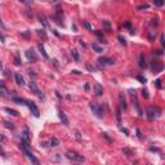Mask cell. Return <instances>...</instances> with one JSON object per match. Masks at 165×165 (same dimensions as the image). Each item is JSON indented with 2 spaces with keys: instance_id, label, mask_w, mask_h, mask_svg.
<instances>
[{
  "instance_id": "6da1fadb",
  "label": "cell",
  "mask_w": 165,
  "mask_h": 165,
  "mask_svg": "<svg viewBox=\"0 0 165 165\" xmlns=\"http://www.w3.org/2000/svg\"><path fill=\"white\" fill-rule=\"evenodd\" d=\"M160 114H161V110H160L159 107L150 106V107H147V108H146V115H147V117H148L150 120H154V119L159 117V116H160Z\"/></svg>"
},
{
  "instance_id": "7a4b0ae2",
  "label": "cell",
  "mask_w": 165,
  "mask_h": 165,
  "mask_svg": "<svg viewBox=\"0 0 165 165\" xmlns=\"http://www.w3.org/2000/svg\"><path fill=\"white\" fill-rule=\"evenodd\" d=\"M89 107H90V110L93 111V114L97 116V117H99V119H102L103 117V110H102V107L98 105V103H95V102H90L89 103Z\"/></svg>"
},
{
  "instance_id": "3957f363",
  "label": "cell",
  "mask_w": 165,
  "mask_h": 165,
  "mask_svg": "<svg viewBox=\"0 0 165 165\" xmlns=\"http://www.w3.org/2000/svg\"><path fill=\"white\" fill-rule=\"evenodd\" d=\"M66 157H67L68 160L77 161V162H84V161H85L84 156H81V155H79V154H76V152H74V151H67V152H66Z\"/></svg>"
},
{
  "instance_id": "277c9868",
  "label": "cell",
  "mask_w": 165,
  "mask_h": 165,
  "mask_svg": "<svg viewBox=\"0 0 165 165\" xmlns=\"http://www.w3.org/2000/svg\"><path fill=\"white\" fill-rule=\"evenodd\" d=\"M26 105H27V107L30 108L31 114H32L35 117H39V116H40V111H39L37 106L35 105V103H34L32 101H27V99H26Z\"/></svg>"
},
{
  "instance_id": "5b68a950",
  "label": "cell",
  "mask_w": 165,
  "mask_h": 165,
  "mask_svg": "<svg viewBox=\"0 0 165 165\" xmlns=\"http://www.w3.org/2000/svg\"><path fill=\"white\" fill-rule=\"evenodd\" d=\"M29 87H30V89H31V92L35 94V95H37L39 98H41V99H44V94L41 93V90H39V88L36 87V84L34 81H30V84H29Z\"/></svg>"
},
{
  "instance_id": "8992f818",
  "label": "cell",
  "mask_w": 165,
  "mask_h": 165,
  "mask_svg": "<svg viewBox=\"0 0 165 165\" xmlns=\"http://www.w3.org/2000/svg\"><path fill=\"white\" fill-rule=\"evenodd\" d=\"M151 67H152V71L157 74V72L162 71V68H164V65L161 63V62H157V61H152V62H151Z\"/></svg>"
},
{
  "instance_id": "52a82bcc",
  "label": "cell",
  "mask_w": 165,
  "mask_h": 165,
  "mask_svg": "<svg viewBox=\"0 0 165 165\" xmlns=\"http://www.w3.org/2000/svg\"><path fill=\"white\" fill-rule=\"evenodd\" d=\"M98 63L101 66H106V65H114L115 61L111 58H107V57H101V58H98Z\"/></svg>"
},
{
  "instance_id": "ba28073f",
  "label": "cell",
  "mask_w": 165,
  "mask_h": 165,
  "mask_svg": "<svg viewBox=\"0 0 165 165\" xmlns=\"http://www.w3.org/2000/svg\"><path fill=\"white\" fill-rule=\"evenodd\" d=\"M26 57H27V59H29L30 62H36V61H37V56H36V53L34 52V49H27V50H26Z\"/></svg>"
},
{
  "instance_id": "9c48e42d",
  "label": "cell",
  "mask_w": 165,
  "mask_h": 165,
  "mask_svg": "<svg viewBox=\"0 0 165 165\" xmlns=\"http://www.w3.org/2000/svg\"><path fill=\"white\" fill-rule=\"evenodd\" d=\"M119 102H120L121 110L125 111V110L128 108V105H127V99H125V95H124V93H120V94H119Z\"/></svg>"
},
{
  "instance_id": "30bf717a",
  "label": "cell",
  "mask_w": 165,
  "mask_h": 165,
  "mask_svg": "<svg viewBox=\"0 0 165 165\" xmlns=\"http://www.w3.org/2000/svg\"><path fill=\"white\" fill-rule=\"evenodd\" d=\"M58 117H59V120L62 121V124H63V125H66V127H68V125H70L68 117L66 116V114H65L63 111H59V112H58Z\"/></svg>"
},
{
  "instance_id": "8fae6325",
  "label": "cell",
  "mask_w": 165,
  "mask_h": 165,
  "mask_svg": "<svg viewBox=\"0 0 165 165\" xmlns=\"http://www.w3.org/2000/svg\"><path fill=\"white\" fill-rule=\"evenodd\" d=\"M14 79H16V82H17L18 85H25V79H23V76L21 75L19 72L14 74Z\"/></svg>"
},
{
  "instance_id": "7c38bea8",
  "label": "cell",
  "mask_w": 165,
  "mask_h": 165,
  "mask_svg": "<svg viewBox=\"0 0 165 165\" xmlns=\"http://www.w3.org/2000/svg\"><path fill=\"white\" fill-rule=\"evenodd\" d=\"M21 139L30 143V132H29V128H27V127L23 129V133H22V135H21Z\"/></svg>"
},
{
  "instance_id": "4fadbf2b",
  "label": "cell",
  "mask_w": 165,
  "mask_h": 165,
  "mask_svg": "<svg viewBox=\"0 0 165 165\" xmlns=\"http://www.w3.org/2000/svg\"><path fill=\"white\" fill-rule=\"evenodd\" d=\"M9 92L7 90L5 85H0V95L4 97V98H10V94H8Z\"/></svg>"
},
{
  "instance_id": "5bb4252c",
  "label": "cell",
  "mask_w": 165,
  "mask_h": 165,
  "mask_svg": "<svg viewBox=\"0 0 165 165\" xmlns=\"http://www.w3.org/2000/svg\"><path fill=\"white\" fill-rule=\"evenodd\" d=\"M94 93H95L98 97L103 94V88H102L101 84H98V82H95V84H94Z\"/></svg>"
},
{
  "instance_id": "9a60e30c",
  "label": "cell",
  "mask_w": 165,
  "mask_h": 165,
  "mask_svg": "<svg viewBox=\"0 0 165 165\" xmlns=\"http://www.w3.org/2000/svg\"><path fill=\"white\" fill-rule=\"evenodd\" d=\"M139 67H141V68H146V67H147L146 58H144L143 54H141V57H139Z\"/></svg>"
},
{
  "instance_id": "2e32d148",
  "label": "cell",
  "mask_w": 165,
  "mask_h": 165,
  "mask_svg": "<svg viewBox=\"0 0 165 165\" xmlns=\"http://www.w3.org/2000/svg\"><path fill=\"white\" fill-rule=\"evenodd\" d=\"M37 48H39V50H40L41 56H43L45 59H48V58H49V56L47 54V52H45V49H44V45H43V44H39V47H37Z\"/></svg>"
},
{
  "instance_id": "e0dca14e",
  "label": "cell",
  "mask_w": 165,
  "mask_h": 165,
  "mask_svg": "<svg viewBox=\"0 0 165 165\" xmlns=\"http://www.w3.org/2000/svg\"><path fill=\"white\" fill-rule=\"evenodd\" d=\"M3 110H4V112H7V114H9V115H12V116H18V112H17L16 110H13V108H8V107H4Z\"/></svg>"
},
{
  "instance_id": "ac0fdd59",
  "label": "cell",
  "mask_w": 165,
  "mask_h": 165,
  "mask_svg": "<svg viewBox=\"0 0 165 165\" xmlns=\"http://www.w3.org/2000/svg\"><path fill=\"white\" fill-rule=\"evenodd\" d=\"M12 101L18 103V105H26V99H22V98H18V97H12Z\"/></svg>"
},
{
  "instance_id": "d6986e66",
  "label": "cell",
  "mask_w": 165,
  "mask_h": 165,
  "mask_svg": "<svg viewBox=\"0 0 165 165\" xmlns=\"http://www.w3.org/2000/svg\"><path fill=\"white\" fill-rule=\"evenodd\" d=\"M21 63H22V61H21V56H19V53H16L14 54V65L16 66H21Z\"/></svg>"
},
{
  "instance_id": "ffe728a7",
  "label": "cell",
  "mask_w": 165,
  "mask_h": 165,
  "mask_svg": "<svg viewBox=\"0 0 165 165\" xmlns=\"http://www.w3.org/2000/svg\"><path fill=\"white\" fill-rule=\"evenodd\" d=\"M122 154L125 155L127 157H130V156H133L134 154H133V151L130 150V148H128V147H125V148H122Z\"/></svg>"
},
{
  "instance_id": "44dd1931",
  "label": "cell",
  "mask_w": 165,
  "mask_h": 165,
  "mask_svg": "<svg viewBox=\"0 0 165 165\" xmlns=\"http://www.w3.org/2000/svg\"><path fill=\"white\" fill-rule=\"evenodd\" d=\"M71 56H72L74 61H76V62L80 59V54H79V52H77L76 49H72V50H71Z\"/></svg>"
},
{
  "instance_id": "7402d4cb",
  "label": "cell",
  "mask_w": 165,
  "mask_h": 165,
  "mask_svg": "<svg viewBox=\"0 0 165 165\" xmlns=\"http://www.w3.org/2000/svg\"><path fill=\"white\" fill-rule=\"evenodd\" d=\"M39 21H40V23L43 25L44 27L48 26V22H47V19H45V16H44V14H40V16H39Z\"/></svg>"
},
{
  "instance_id": "603a6c76",
  "label": "cell",
  "mask_w": 165,
  "mask_h": 165,
  "mask_svg": "<svg viewBox=\"0 0 165 165\" xmlns=\"http://www.w3.org/2000/svg\"><path fill=\"white\" fill-rule=\"evenodd\" d=\"M58 144H59V141H58L57 138H54V137H53V138L50 139V142H49V146H50V147H57Z\"/></svg>"
},
{
  "instance_id": "cb8c5ba5",
  "label": "cell",
  "mask_w": 165,
  "mask_h": 165,
  "mask_svg": "<svg viewBox=\"0 0 165 165\" xmlns=\"http://www.w3.org/2000/svg\"><path fill=\"white\" fill-rule=\"evenodd\" d=\"M133 101H134V106H135V108H137V112H138V115H139V116H142L143 114H142V111H141V108H139V103H138L137 98L134 97V98H133Z\"/></svg>"
},
{
  "instance_id": "d4e9b609",
  "label": "cell",
  "mask_w": 165,
  "mask_h": 165,
  "mask_svg": "<svg viewBox=\"0 0 165 165\" xmlns=\"http://www.w3.org/2000/svg\"><path fill=\"white\" fill-rule=\"evenodd\" d=\"M92 48H93L97 53H102V52H103V48H101L97 43H93V44H92Z\"/></svg>"
},
{
  "instance_id": "484cf974",
  "label": "cell",
  "mask_w": 165,
  "mask_h": 165,
  "mask_svg": "<svg viewBox=\"0 0 165 165\" xmlns=\"http://www.w3.org/2000/svg\"><path fill=\"white\" fill-rule=\"evenodd\" d=\"M116 119H117L119 125H121V110L120 108H116Z\"/></svg>"
},
{
  "instance_id": "4316f807",
  "label": "cell",
  "mask_w": 165,
  "mask_h": 165,
  "mask_svg": "<svg viewBox=\"0 0 165 165\" xmlns=\"http://www.w3.org/2000/svg\"><path fill=\"white\" fill-rule=\"evenodd\" d=\"M82 25H84V27H85L88 31H93V27L90 26V23L88 22V21H82Z\"/></svg>"
},
{
  "instance_id": "83f0119b",
  "label": "cell",
  "mask_w": 165,
  "mask_h": 165,
  "mask_svg": "<svg viewBox=\"0 0 165 165\" xmlns=\"http://www.w3.org/2000/svg\"><path fill=\"white\" fill-rule=\"evenodd\" d=\"M4 125H5V128H8V129H10V130H13V129H14V125H13V122H9V121H4Z\"/></svg>"
},
{
  "instance_id": "f1b7e54d",
  "label": "cell",
  "mask_w": 165,
  "mask_h": 165,
  "mask_svg": "<svg viewBox=\"0 0 165 165\" xmlns=\"http://www.w3.org/2000/svg\"><path fill=\"white\" fill-rule=\"evenodd\" d=\"M150 25H151L152 27H156V26L159 25V18H152L151 22H150Z\"/></svg>"
},
{
  "instance_id": "f546056e",
  "label": "cell",
  "mask_w": 165,
  "mask_h": 165,
  "mask_svg": "<svg viewBox=\"0 0 165 165\" xmlns=\"http://www.w3.org/2000/svg\"><path fill=\"white\" fill-rule=\"evenodd\" d=\"M155 37H156V31H150V32H148V39H150L151 41H154Z\"/></svg>"
},
{
  "instance_id": "4dcf8cb0",
  "label": "cell",
  "mask_w": 165,
  "mask_h": 165,
  "mask_svg": "<svg viewBox=\"0 0 165 165\" xmlns=\"http://www.w3.org/2000/svg\"><path fill=\"white\" fill-rule=\"evenodd\" d=\"M117 40L120 41V44H121V45H124V47H125V45H127V40H125V39H124L122 36H117Z\"/></svg>"
},
{
  "instance_id": "1f68e13d",
  "label": "cell",
  "mask_w": 165,
  "mask_h": 165,
  "mask_svg": "<svg viewBox=\"0 0 165 165\" xmlns=\"http://www.w3.org/2000/svg\"><path fill=\"white\" fill-rule=\"evenodd\" d=\"M154 4L156 7H162L164 5V0H154Z\"/></svg>"
},
{
  "instance_id": "d6a6232c",
  "label": "cell",
  "mask_w": 165,
  "mask_h": 165,
  "mask_svg": "<svg viewBox=\"0 0 165 165\" xmlns=\"http://www.w3.org/2000/svg\"><path fill=\"white\" fill-rule=\"evenodd\" d=\"M155 85H156V88H159V89L162 88V85H161V80H160V79H156V80H155Z\"/></svg>"
},
{
  "instance_id": "836d02e7",
  "label": "cell",
  "mask_w": 165,
  "mask_h": 165,
  "mask_svg": "<svg viewBox=\"0 0 165 165\" xmlns=\"http://www.w3.org/2000/svg\"><path fill=\"white\" fill-rule=\"evenodd\" d=\"M102 137H103V138H105V139H106L107 142H110V143L112 142V139H111V138L108 137V134H107V133H102Z\"/></svg>"
},
{
  "instance_id": "e575fe53",
  "label": "cell",
  "mask_w": 165,
  "mask_h": 165,
  "mask_svg": "<svg viewBox=\"0 0 165 165\" xmlns=\"http://www.w3.org/2000/svg\"><path fill=\"white\" fill-rule=\"evenodd\" d=\"M137 80H139L141 82H143V84L146 82V77H143L142 75H137Z\"/></svg>"
},
{
  "instance_id": "d590c367",
  "label": "cell",
  "mask_w": 165,
  "mask_h": 165,
  "mask_svg": "<svg viewBox=\"0 0 165 165\" xmlns=\"http://www.w3.org/2000/svg\"><path fill=\"white\" fill-rule=\"evenodd\" d=\"M103 26H105L107 30H111V25H110L108 21H103Z\"/></svg>"
},
{
  "instance_id": "8d00e7d4",
  "label": "cell",
  "mask_w": 165,
  "mask_h": 165,
  "mask_svg": "<svg viewBox=\"0 0 165 165\" xmlns=\"http://www.w3.org/2000/svg\"><path fill=\"white\" fill-rule=\"evenodd\" d=\"M142 94H143V97H144V98H148V97H150V94H148V90H147V89H143V90H142Z\"/></svg>"
},
{
  "instance_id": "74e56055",
  "label": "cell",
  "mask_w": 165,
  "mask_h": 165,
  "mask_svg": "<svg viewBox=\"0 0 165 165\" xmlns=\"http://www.w3.org/2000/svg\"><path fill=\"white\" fill-rule=\"evenodd\" d=\"M19 2L22 3V4H27V5H29V4H31V3L34 2V0H19Z\"/></svg>"
},
{
  "instance_id": "f35d334b",
  "label": "cell",
  "mask_w": 165,
  "mask_h": 165,
  "mask_svg": "<svg viewBox=\"0 0 165 165\" xmlns=\"http://www.w3.org/2000/svg\"><path fill=\"white\" fill-rule=\"evenodd\" d=\"M94 34H95V35H97V36H98L99 39H101V37H105V36H103V34H102V32H101L99 30H97V31H94Z\"/></svg>"
},
{
  "instance_id": "ab89813d",
  "label": "cell",
  "mask_w": 165,
  "mask_h": 165,
  "mask_svg": "<svg viewBox=\"0 0 165 165\" xmlns=\"http://www.w3.org/2000/svg\"><path fill=\"white\" fill-rule=\"evenodd\" d=\"M137 137H138L139 139H143V135H142V132H141V129H137Z\"/></svg>"
},
{
  "instance_id": "60d3db41",
  "label": "cell",
  "mask_w": 165,
  "mask_h": 165,
  "mask_svg": "<svg viewBox=\"0 0 165 165\" xmlns=\"http://www.w3.org/2000/svg\"><path fill=\"white\" fill-rule=\"evenodd\" d=\"M75 137H76L77 139H81V134H80L79 130H75Z\"/></svg>"
},
{
  "instance_id": "b9f144b4",
  "label": "cell",
  "mask_w": 165,
  "mask_h": 165,
  "mask_svg": "<svg viewBox=\"0 0 165 165\" xmlns=\"http://www.w3.org/2000/svg\"><path fill=\"white\" fill-rule=\"evenodd\" d=\"M120 129H121L122 133H125V135H129V130H128L127 128H120Z\"/></svg>"
},
{
  "instance_id": "7bdbcfd3",
  "label": "cell",
  "mask_w": 165,
  "mask_h": 165,
  "mask_svg": "<svg viewBox=\"0 0 165 165\" xmlns=\"http://www.w3.org/2000/svg\"><path fill=\"white\" fill-rule=\"evenodd\" d=\"M87 68H88V70H89V71H90V72H93V71H94V70H95V68H94V67H93V66H92V65H87Z\"/></svg>"
},
{
  "instance_id": "ee69618b",
  "label": "cell",
  "mask_w": 165,
  "mask_h": 165,
  "mask_svg": "<svg viewBox=\"0 0 165 165\" xmlns=\"http://www.w3.org/2000/svg\"><path fill=\"white\" fill-rule=\"evenodd\" d=\"M29 75H30V76H32V79H35V77H36V74H35L34 71H31V70H29Z\"/></svg>"
},
{
  "instance_id": "f6af8a7d",
  "label": "cell",
  "mask_w": 165,
  "mask_h": 165,
  "mask_svg": "<svg viewBox=\"0 0 165 165\" xmlns=\"http://www.w3.org/2000/svg\"><path fill=\"white\" fill-rule=\"evenodd\" d=\"M84 89H85V92H89V89H90V84H89V82H87V84H85Z\"/></svg>"
},
{
  "instance_id": "bcb514c9",
  "label": "cell",
  "mask_w": 165,
  "mask_h": 165,
  "mask_svg": "<svg viewBox=\"0 0 165 165\" xmlns=\"http://www.w3.org/2000/svg\"><path fill=\"white\" fill-rule=\"evenodd\" d=\"M0 154H2V156L3 157H5V152H4V150H3V147L0 146Z\"/></svg>"
},
{
  "instance_id": "7dc6e473",
  "label": "cell",
  "mask_w": 165,
  "mask_h": 165,
  "mask_svg": "<svg viewBox=\"0 0 165 165\" xmlns=\"http://www.w3.org/2000/svg\"><path fill=\"white\" fill-rule=\"evenodd\" d=\"M10 74H12V71H10V70H5V76H7V77H9V76H10Z\"/></svg>"
},
{
  "instance_id": "c3c4849f",
  "label": "cell",
  "mask_w": 165,
  "mask_h": 165,
  "mask_svg": "<svg viewBox=\"0 0 165 165\" xmlns=\"http://www.w3.org/2000/svg\"><path fill=\"white\" fill-rule=\"evenodd\" d=\"M79 43H80V45H81L82 48H87V45H85V43H84V41H82V40H80V41H79Z\"/></svg>"
},
{
  "instance_id": "681fc988",
  "label": "cell",
  "mask_w": 165,
  "mask_h": 165,
  "mask_svg": "<svg viewBox=\"0 0 165 165\" xmlns=\"http://www.w3.org/2000/svg\"><path fill=\"white\" fill-rule=\"evenodd\" d=\"M138 9H148V5H141L138 7Z\"/></svg>"
},
{
  "instance_id": "f907efd6",
  "label": "cell",
  "mask_w": 165,
  "mask_h": 165,
  "mask_svg": "<svg viewBox=\"0 0 165 165\" xmlns=\"http://www.w3.org/2000/svg\"><path fill=\"white\" fill-rule=\"evenodd\" d=\"M164 40H165V39H164V34H162V35H161V45H162V47L165 45V41H164Z\"/></svg>"
},
{
  "instance_id": "816d5d0a",
  "label": "cell",
  "mask_w": 165,
  "mask_h": 165,
  "mask_svg": "<svg viewBox=\"0 0 165 165\" xmlns=\"http://www.w3.org/2000/svg\"><path fill=\"white\" fill-rule=\"evenodd\" d=\"M71 72H72V74H75V75H80V74H81V72H80V71H77V70H72Z\"/></svg>"
},
{
  "instance_id": "f5cc1de1",
  "label": "cell",
  "mask_w": 165,
  "mask_h": 165,
  "mask_svg": "<svg viewBox=\"0 0 165 165\" xmlns=\"http://www.w3.org/2000/svg\"><path fill=\"white\" fill-rule=\"evenodd\" d=\"M52 62H53V65H54L56 67H58V61H57V59H53Z\"/></svg>"
},
{
  "instance_id": "db71d44e",
  "label": "cell",
  "mask_w": 165,
  "mask_h": 165,
  "mask_svg": "<svg viewBox=\"0 0 165 165\" xmlns=\"http://www.w3.org/2000/svg\"><path fill=\"white\" fill-rule=\"evenodd\" d=\"M4 141H5V137L3 134H0V142H4Z\"/></svg>"
},
{
  "instance_id": "11a10c76",
  "label": "cell",
  "mask_w": 165,
  "mask_h": 165,
  "mask_svg": "<svg viewBox=\"0 0 165 165\" xmlns=\"http://www.w3.org/2000/svg\"><path fill=\"white\" fill-rule=\"evenodd\" d=\"M0 40H2V43H4V35L0 32Z\"/></svg>"
},
{
  "instance_id": "9f6ffc18",
  "label": "cell",
  "mask_w": 165,
  "mask_h": 165,
  "mask_svg": "<svg viewBox=\"0 0 165 165\" xmlns=\"http://www.w3.org/2000/svg\"><path fill=\"white\" fill-rule=\"evenodd\" d=\"M150 150H151V151H156V152L159 151V148H156V147H150Z\"/></svg>"
},
{
  "instance_id": "6f0895ef",
  "label": "cell",
  "mask_w": 165,
  "mask_h": 165,
  "mask_svg": "<svg viewBox=\"0 0 165 165\" xmlns=\"http://www.w3.org/2000/svg\"><path fill=\"white\" fill-rule=\"evenodd\" d=\"M0 27H3V29H4V25H3V22H2V19H0Z\"/></svg>"
},
{
  "instance_id": "680465c9",
  "label": "cell",
  "mask_w": 165,
  "mask_h": 165,
  "mask_svg": "<svg viewBox=\"0 0 165 165\" xmlns=\"http://www.w3.org/2000/svg\"><path fill=\"white\" fill-rule=\"evenodd\" d=\"M0 70H3V65H2V61H0Z\"/></svg>"
}]
</instances>
